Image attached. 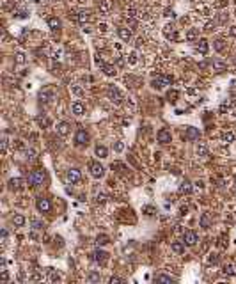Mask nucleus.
Segmentation results:
<instances>
[{
  "instance_id": "32",
  "label": "nucleus",
  "mask_w": 236,
  "mask_h": 284,
  "mask_svg": "<svg viewBox=\"0 0 236 284\" xmlns=\"http://www.w3.org/2000/svg\"><path fill=\"white\" fill-rule=\"evenodd\" d=\"M197 36H199V32L195 30V29H194V30H188V32H186V39H188V41H195V39H197Z\"/></svg>"
},
{
  "instance_id": "34",
  "label": "nucleus",
  "mask_w": 236,
  "mask_h": 284,
  "mask_svg": "<svg viewBox=\"0 0 236 284\" xmlns=\"http://www.w3.org/2000/svg\"><path fill=\"white\" fill-rule=\"evenodd\" d=\"M197 154H199V156H206V154H208V147H206L204 144H201V146L197 147Z\"/></svg>"
},
{
  "instance_id": "12",
  "label": "nucleus",
  "mask_w": 236,
  "mask_h": 284,
  "mask_svg": "<svg viewBox=\"0 0 236 284\" xmlns=\"http://www.w3.org/2000/svg\"><path fill=\"white\" fill-rule=\"evenodd\" d=\"M71 112L75 115H83V112H85V107H83L82 101H75L71 105Z\"/></svg>"
},
{
  "instance_id": "6",
  "label": "nucleus",
  "mask_w": 236,
  "mask_h": 284,
  "mask_svg": "<svg viewBox=\"0 0 236 284\" xmlns=\"http://www.w3.org/2000/svg\"><path fill=\"white\" fill-rule=\"evenodd\" d=\"M87 142H89V133L85 130H78L76 135H75V144L76 146H85Z\"/></svg>"
},
{
  "instance_id": "11",
  "label": "nucleus",
  "mask_w": 236,
  "mask_h": 284,
  "mask_svg": "<svg viewBox=\"0 0 236 284\" xmlns=\"http://www.w3.org/2000/svg\"><path fill=\"white\" fill-rule=\"evenodd\" d=\"M199 137H201V132H199L197 128H194V126H188V128H186L185 139H188V140H197Z\"/></svg>"
},
{
  "instance_id": "37",
  "label": "nucleus",
  "mask_w": 236,
  "mask_h": 284,
  "mask_svg": "<svg viewBox=\"0 0 236 284\" xmlns=\"http://www.w3.org/2000/svg\"><path fill=\"white\" fill-rule=\"evenodd\" d=\"M87 281H91V282H96V281H100V274H96V272H93V274H89V277H87Z\"/></svg>"
},
{
  "instance_id": "41",
  "label": "nucleus",
  "mask_w": 236,
  "mask_h": 284,
  "mask_svg": "<svg viewBox=\"0 0 236 284\" xmlns=\"http://www.w3.org/2000/svg\"><path fill=\"white\" fill-rule=\"evenodd\" d=\"M208 261H210V263H213V264H215L217 261H218V256H217V254H211V256L208 257Z\"/></svg>"
},
{
  "instance_id": "7",
  "label": "nucleus",
  "mask_w": 236,
  "mask_h": 284,
  "mask_svg": "<svg viewBox=\"0 0 236 284\" xmlns=\"http://www.w3.org/2000/svg\"><path fill=\"white\" fill-rule=\"evenodd\" d=\"M156 139L160 144H169L171 139H172V135H171V130H167V128H162L160 132L156 133Z\"/></svg>"
},
{
  "instance_id": "9",
  "label": "nucleus",
  "mask_w": 236,
  "mask_h": 284,
  "mask_svg": "<svg viewBox=\"0 0 236 284\" xmlns=\"http://www.w3.org/2000/svg\"><path fill=\"white\" fill-rule=\"evenodd\" d=\"M183 242H185V245H188V247H194V245L197 243V233H195V231H186V233L183 234Z\"/></svg>"
},
{
  "instance_id": "18",
  "label": "nucleus",
  "mask_w": 236,
  "mask_h": 284,
  "mask_svg": "<svg viewBox=\"0 0 236 284\" xmlns=\"http://www.w3.org/2000/svg\"><path fill=\"white\" fill-rule=\"evenodd\" d=\"M165 36H167L169 39H178V32H176L174 27H171V25L165 27Z\"/></svg>"
},
{
  "instance_id": "48",
  "label": "nucleus",
  "mask_w": 236,
  "mask_h": 284,
  "mask_svg": "<svg viewBox=\"0 0 236 284\" xmlns=\"http://www.w3.org/2000/svg\"><path fill=\"white\" fill-rule=\"evenodd\" d=\"M234 272H236V266H234Z\"/></svg>"
},
{
  "instance_id": "42",
  "label": "nucleus",
  "mask_w": 236,
  "mask_h": 284,
  "mask_svg": "<svg viewBox=\"0 0 236 284\" xmlns=\"http://www.w3.org/2000/svg\"><path fill=\"white\" fill-rule=\"evenodd\" d=\"M222 48H224V41H217V43H215V50L220 51Z\"/></svg>"
},
{
  "instance_id": "24",
  "label": "nucleus",
  "mask_w": 236,
  "mask_h": 284,
  "mask_svg": "<svg viewBox=\"0 0 236 284\" xmlns=\"http://www.w3.org/2000/svg\"><path fill=\"white\" fill-rule=\"evenodd\" d=\"M101 69H103V73H105L107 76H114V75H115V68H114V66H108V64H105Z\"/></svg>"
},
{
  "instance_id": "27",
  "label": "nucleus",
  "mask_w": 236,
  "mask_h": 284,
  "mask_svg": "<svg viewBox=\"0 0 236 284\" xmlns=\"http://www.w3.org/2000/svg\"><path fill=\"white\" fill-rule=\"evenodd\" d=\"M154 279H156V281H164V282H172V281H174V279H172L171 275H164V274L154 275Z\"/></svg>"
},
{
  "instance_id": "36",
  "label": "nucleus",
  "mask_w": 236,
  "mask_h": 284,
  "mask_svg": "<svg viewBox=\"0 0 236 284\" xmlns=\"http://www.w3.org/2000/svg\"><path fill=\"white\" fill-rule=\"evenodd\" d=\"M199 50H201V53H206V50H208V44H206L204 39L199 41Z\"/></svg>"
},
{
  "instance_id": "33",
  "label": "nucleus",
  "mask_w": 236,
  "mask_h": 284,
  "mask_svg": "<svg viewBox=\"0 0 236 284\" xmlns=\"http://www.w3.org/2000/svg\"><path fill=\"white\" fill-rule=\"evenodd\" d=\"M14 57H16V59H14L16 64H25V61H27V59H25V53H21V51H18Z\"/></svg>"
},
{
  "instance_id": "44",
  "label": "nucleus",
  "mask_w": 236,
  "mask_h": 284,
  "mask_svg": "<svg viewBox=\"0 0 236 284\" xmlns=\"http://www.w3.org/2000/svg\"><path fill=\"white\" fill-rule=\"evenodd\" d=\"M110 284H117V282H121V279L119 277H110V281H108Z\"/></svg>"
},
{
  "instance_id": "1",
  "label": "nucleus",
  "mask_w": 236,
  "mask_h": 284,
  "mask_svg": "<svg viewBox=\"0 0 236 284\" xmlns=\"http://www.w3.org/2000/svg\"><path fill=\"white\" fill-rule=\"evenodd\" d=\"M107 94H108V100H110L112 103H115V105H121V103H123V100H124L123 92L119 91L117 87H114V85H110V87H108Z\"/></svg>"
},
{
  "instance_id": "39",
  "label": "nucleus",
  "mask_w": 236,
  "mask_h": 284,
  "mask_svg": "<svg viewBox=\"0 0 236 284\" xmlns=\"http://www.w3.org/2000/svg\"><path fill=\"white\" fill-rule=\"evenodd\" d=\"M128 62H130V64H135V62H137V51H132V53L128 55Z\"/></svg>"
},
{
  "instance_id": "43",
  "label": "nucleus",
  "mask_w": 236,
  "mask_h": 284,
  "mask_svg": "<svg viewBox=\"0 0 236 284\" xmlns=\"http://www.w3.org/2000/svg\"><path fill=\"white\" fill-rule=\"evenodd\" d=\"M105 199H107L105 193H98V203H105Z\"/></svg>"
},
{
  "instance_id": "19",
  "label": "nucleus",
  "mask_w": 236,
  "mask_h": 284,
  "mask_svg": "<svg viewBox=\"0 0 236 284\" xmlns=\"http://www.w3.org/2000/svg\"><path fill=\"white\" fill-rule=\"evenodd\" d=\"M96 156H100V158H107V156H108V149H107L105 146H96Z\"/></svg>"
},
{
  "instance_id": "2",
  "label": "nucleus",
  "mask_w": 236,
  "mask_h": 284,
  "mask_svg": "<svg viewBox=\"0 0 236 284\" xmlns=\"http://www.w3.org/2000/svg\"><path fill=\"white\" fill-rule=\"evenodd\" d=\"M44 179H46V172H44V171H34V172L29 176V183H30L32 186H39V185H43Z\"/></svg>"
},
{
  "instance_id": "46",
  "label": "nucleus",
  "mask_w": 236,
  "mask_h": 284,
  "mask_svg": "<svg viewBox=\"0 0 236 284\" xmlns=\"http://www.w3.org/2000/svg\"><path fill=\"white\" fill-rule=\"evenodd\" d=\"M165 16H171V18H172V16H174V12H172V11H165Z\"/></svg>"
},
{
  "instance_id": "8",
  "label": "nucleus",
  "mask_w": 236,
  "mask_h": 284,
  "mask_svg": "<svg viewBox=\"0 0 236 284\" xmlns=\"http://www.w3.org/2000/svg\"><path fill=\"white\" fill-rule=\"evenodd\" d=\"M39 98H41V101H44V103H51L53 100H55V91L50 89V87H46V89H43L41 91Z\"/></svg>"
},
{
  "instance_id": "26",
  "label": "nucleus",
  "mask_w": 236,
  "mask_h": 284,
  "mask_svg": "<svg viewBox=\"0 0 236 284\" xmlns=\"http://www.w3.org/2000/svg\"><path fill=\"white\" fill-rule=\"evenodd\" d=\"M71 92L75 94V96H83V89L78 85V83H73L71 85Z\"/></svg>"
},
{
  "instance_id": "3",
  "label": "nucleus",
  "mask_w": 236,
  "mask_h": 284,
  "mask_svg": "<svg viewBox=\"0 0 236 284\" xmlns=\"http://www.w3.org/2000/svg\"><path fill=\"white\" fill-rule=\"evenodd\" d=\"M89 171H91V176H93V178H96V179H100V178H103V176H105V167H103L101 163H98V162H91V165H89Z\"/></svg>"
},
{
  "instance_id": "38",
  "label": "nucleus",
  "mask_w": 236,
  "mask_h": 284,
  "mask_svg": "<svg viewBox=\"0 0 236 284\" xmlns=\"http://www.w3.org/2000/svg\"><path fill=\"white\" fill-rule=\"evenodd\" d=\"M124 149V144L123 142H115V144H114V151L115 153H121Z\"/></svg>"
},
{
  "instance_id": "35",
  "label": "nucleus",
  "mask_w": 236,
  "mask_h": 284,
  "mask_svg": "<svg viewBox=\"0 0 236 284\" xmlns=\"http://www.w3.org/2000/svg\"><path fill=\"white\" fill-rule=\"evenodd\" d=\"M222 272H224L226 275H233V274H234V268H233V264H226Z\"/></svg>"
},
{
  "instance_id": "31",
  "label": "nucleus",
  "mask_w": 236,
  "mask_h": 284,
  "mask_svg": "<svg viewBox=\"0 0 236 284\" xmlns=\"http://www.w3.org/2000/svg\"><path fill=\"white\" fill-rule=\"evenodd\" d=\"M96 243L98 245H107L108 243V236H107V234H100V236L96 238Z\"/></svg>"
},
{
  "instance_id": "20",
  "label": "nucleus",
  "mask_w": 236,
  "mask_h": 284,
  "mask_svg": "<svg viewBox=\"0 0 236 284\" xmlns=\"http://www.w3.org/2000/svg\"><path fill=\"white\" fill-rule=\"evenodd\" d=\"M171 249L178 254L183 252V250H185V242H174V243H171Z\"/></svg>"
},
{
  "instance_id": "22",
  "label": "nucleus",
  "mask_w": 236,
  "mask_h": 284,
  "mask_svg": "<svg viewBox=\"0 0 236 284\" xmlns=\"http://www.w3.org/2000/svg\"><path fill=\"white\" fill-rule=\"evenodd\" d=\"M12 224H14L16 227H21V225L25 224V217H23V215H20V213H18V215H14V217H12Z\"/></svg>"
},
{
  "instance_id": "10",
  "label": "nucleus",
  "mask_w": 236,
  "mask_h": 284,
  "mask_svg": "<svg viewBox=\"0 0 236 284\" xmlns=\"http://www.w3.org/2000/svg\"><path fill=\"white\" fill-rule=\"evenodd\" d=\"M93 256H94V261H96V263H100V264H103L107 259H108V254L105 252V250H101V249H96Z\"/></svg>"
},
{
  "instance_id": "5",
  "label": "nucleus",
  "mask_w": 236,
  "mask_h": 284,
  "mask_svg": "<svg viewBox=\"0 0 236 284\" xmlns=\"http://www.w3.org/2000/svg\"><path fill=\"white\" fill-rule=\"evenodd\" d=\"M36 208H37L41 213H48L51 210V204H50V201H48L46 197H37V201H36Z\"/></svg>"
},
{
  "instance_id": "4",
  "label": "nucleus",
  "mask_w": 236,
  "mask_h": 284,
  "mask_svg": "<svg viewBox=\"0 0 236 284\" xmlns=\"http://www.w3.org/2000/svg\"><path fill=\"white\" fill-rule=\"evenodd\" d=\"M80 179H82V172H80L78 169H69V171L66 172V181L71 183V185L73 183H78Z\"/></svg>"
},
{
  "instance_id": "47",
  "label": "nucleus",
  "mask_w": 236,
  "mask_h": 284,
  "mask_svg": "<svg viewBox=\"0 0 236 284\" xmlns=\"http://www.w3.org/2000/svg\"><path fill=\"white\" fill-rule=\"evenodd\" d=\"M231 36H233V37H236V27H233V29H231Z\"/></svg>"
},
{
  "instance_id": "15",
  "label": "nucleus",
  "mask_w": 236,
  "mask_h": 284,
  "mask_svg": "<svg viewBox=\"0 0 236 284\" xmlns=\"http://www.w3.org/2000/svg\"><path fill=\"white\" fill-rule=\"evenodd\" d=\"M21 185H23V179H21V178H12V179H9V188L11 190H20Z\"/></svg>"
},
{
  "instance_id": "16",
  "label": "nucleus",
  "mask_w": 236,
  "mask_h": 284,
  "mask_svg": "<svg viewBox=\"0 0 236 284\" xmlns=\"http://www.w3.org/2000/svg\"><path fill=\"white\" fill-rule=\"evenodd\" d=\"M75 18H76V21H80V23H85V21L91 20V16H89L87 11H80L78 14H75Z\"/></svg>"
},
{
  "instance_id": "17",
  "label": "nucleus",
  "mask_w": 236,
  "mask_h": 284,
  "mask_svg": "<svg viewBox=\"0 0 236 284\" xmlns=\"http://www.w3.org/2000/svg\"><path fill=\"white\" fill-rule=\"evenodd\" d=\"M108 11H110V2L108 0H100V12L108 14Z\"/></svg>"
},
{
  "instance_id": "13",
  "label": "nucleus",
  "mask_w": 236,
  "mask_h": 284,
  "mask_svg": "<svg viewBox=\"0 0 236 284\" xmlns=\"http://www.w3.org/2000/svg\"><path fill=\"white\" fill-rule=\"evenodd\" d=\"M117 34H119V37H121L123 41H130L132 39V30L126 29V27H121V29L117 30Z\"/></svg>"
},
{
  "instance_id": "14",
  "label": "nucleus",
  "mask_w": 236,
  "mask_h": 284,
  "mask_svg": "<svg viewBox=\"0 0 236 284\" xmlns=\"http://www.w3.org/2000/svg\"><path fill=\"white\" fill-rule=\"evenodd\" d=\"M57 133H59V135H62V137H66V135H68V133H69V124H68V122H59V124H57Z\"/></svg>"
},
{
  "instance_id": "40",
  "label": "nucleus",
  "mask_w": 236,
  "mask_h": 284,
  "mask_svg": "<svg viewBox=\"0 0 236 284\" xmlns=\"http://www.w3.org/2000/svg\"><path fill=\"white\" fill-rule=\"evenodd\" d=\"M25 154H27V158H30V160H34V158H36V151H34V149H27V151H25Z\"/></svg>"
},
{
  "instance_id": "23",
  "label": "nucleus",
  "mask_w": 236,
  "mask_h": 284,
  "mask_svg": "<svg viewBox=\"0 0 236 284\" xmlns=\"http://www.w3.org/2000/svg\"><path fill=\"white\" fill-rule=\"evenodd\" d=\"M179 192H181V193H190V192H192L190 181H186V179H185V181L181 183V186H179Z\"/></svg>"
},
{
  "instance_id": "28",
  "label": "nucleus",
  "mask_w": 236,
  "mask_h": 284,
  "mask_svg": "<svg viewBox=\"0 0 236 284\" xmlns=\"http://www.w3.org/2000/svg\"><path fill=\"white\" fill-rule=\"evenodd\" d=\"M201 225L208 229L210 227V217H208V213H203V217H201Z\"/></svg>"
},
{
  "instance_id": "29",
  "label": "nucleus",
  "mask_w": 236,
  "mask_h": 284,
  "mask_svg": "<svg viewBox=\"0 0 236 284\" xmlns=\"http://www.w3.org/2000/svg\"><path fill=\"white\" fill-rule=\"evenodd\" d=\"M213 69L215 71H226V64L220 61H213Z\"/></svg>"
},
{
  "instance_id": "30",
  "label": "nucleus",
  "mask_w": 236,
  "mask_h": 284,
  "mask_svg": "<svg viewBox=\"0 0 236 284\" xmlns=\"http://www.w3.org/2000/svg\"><path fill=\"white\" fill-rule=\"evenodd\" d=\"M32 227L37 229V231H43V229H44V224H43L41 220H37V218H34V220H32Z\"/></svg>"
},
{
  "instance_id": "25",
  "label": "nucleus",
  "mask_w": 236,
  "mask_h": 284,
  "mask_svg": "<svg viewBox=\"0 0 236 284\" xmlns=\"http://www.w3.org/2000/svg\"><path fill=\"white\" fill-rule=\"evenodd\" d=\"M222 140L226 142V144H231V142H234V133L233 132H226L222 135Z\"/></svg>"
},
{
  "instance_id": "45",
  "label": "nucleus",
  "mask_w": 236,
  "mask_h": 284,
  "mask_svg": "<svg viewBox=\"0 0 236 284\" xmlns=\"http://www.w3.org/2000/svg\"><path fill=\"white\" fill-rule=\"evenodd\" d=\"M5 240H7V231H5V229H4V231H2V242H4V243H5Z\"/></svg>"
},
{
  "instance_id": "21",
  "label": "nucleus",
  "mask_w": 236,
  "mask_h": 284,
  "mask_svg": "<svg viewBox=\"0 0 236 284\" xmlns=\"http://www.w3.org/2000/svg\"><path fill=\"white\" fill-rule=\"evenodd\" d=\"M48 27H50L51 30L61 29V20H59V18H50V20H48Z\"/></svg>"
}]
</instances>
